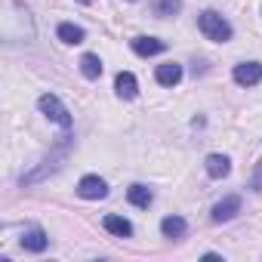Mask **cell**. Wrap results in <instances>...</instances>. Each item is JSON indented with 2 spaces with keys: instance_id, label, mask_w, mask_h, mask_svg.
<instances>
[{
  "instance_id": "6da1fadb",
  "label": "cell",
  "mask_w": 262,
  "mask_h": 262,
  "mask_svg": "<svg viewBox=\"0 0 262 262\" xmlns=\"http://www.w3.org/2000/svg\"><path fill=\"white\" fill-rule=\"evenodd\" d=\"M198 28L204 31V37L207 40H216V43H225L228 37H231V25L219 16V13H213V10H207V13H201V19H198Z\"/></svg>"
},
{
  "instance_id": "7a4b0ae2",
  "label": "cell",
  "mask_w": 262,
  "mask_h": 262,
  "mask_svg": "<svg viewBox=\"0 0 262 262\" xmlns=\"http://www.w3.org/2000/svg\"><path fill=\"white\" fill-rule=\"evenodd\" d=\"M37 108H40V111H43V114H47L50 120H56L59 126H65V129L71 126V114H68V108H65V105H62V102H59L56 96H50V93H47V96H40Z\"/></svg>"
},
{
  "instance_id": "3957f363",
  "label": "cell",
  "mask_w": 262,
  "mask_h": 262,
  "mask_svg": "<svg viewBox=\"0 0 262 262\" xmlns=\"http://www.w3.org/2000/svg\"><path fill=\"white\" fill-rule=\"evenodd\" d=\"M77 194L86 198V201H102V198L108 194V185H105V179H99V176H83L80 185H77Z\"/></svg>"
},
{
  "instance_id": "277c9868",
  "label": "cell",
  "mask_w": 262,
  "mask_h": 262,
  "mask_svg": "<svg viewBox=\"0 0 262 262\" xmlns=\"http://www.w3.org/2000/svg\"><path fill=\"white\" fill-rule=\"evenodd\" d=\"M234 80L241 86H256L262 80V65L259 62H241V65H234Z\"/></svg>"
},
{
  "instance_id": "5b68a950",
  "label": "cell",
  "mask_w": 262,
  "mask_h": 262,
  "mask_svg": "<svg viewBox=\"0 0 262 262\" xmlns=\"http://www.w3.org/2000/svg\"><path fill=\"white\" fill-rule=\"evenodd\" d=\"M241 210V198L237 194H228V198H222L216 207H213V222H228V219H234V213Z\"/></svg>"
},
{
  "instance_id": "8992f818",
  "label": "cell",
  "mask_w": 262,
  "mask_h": 262,
  "mask_svg": "<svg viewBox=\"0 0 262 262\" xmlns=\"http://www.w3.org/2000/svg\"><path fill=\"white\" fill-rule=\"evenodd\" d=\"M155 77H158V83H161V86H176V83L182 80V65H176V62H167V65H158V71H155Z\"/></svg>"
},
{
  "instance_id": "52a82bcc",
  "label": "cell",
  "mask_w": 262,
  "mask_h": 262,
  "mask_svg": "<svg viewBox=\"0 0 262 262\" xmlns=\"http://www.w3.org/2000/svg\"><path fill=\"white\" fill-rule=\"evenodd\" d=\"M114 90H117V96H120V99H133V96H136V90H139V83H136V77L129 74V71H120V74H117V80H114Z\"/></svg>"
},
{
  "instance_id": "ba28073f",
  "label": "cell",
  "mask_w": 262,
  "mask_h": 262,
  "mask_svg": "<svg viewBox=\"0 0 262 262\" xmlns=\"http://www.w3.org/2000/svg\"><path fill=\"white\" fill-rule=\"evenodd\" d=\"M133 53H139V56H158V53H164V40H158V37H136L133 40Z\"/></svg>"
},
{
  "instance_id": "9c48e42d",
  "label": "cell",
  "mask_w": 262,
  "mask_h": 262,
  "mask_svg": "<svg viewBox=\"0 0 262 262\" xmlns=\"http://www.w3.org/2000/svg\"><path fill=\"white\" fill-rule=\"evenodd\" d=\"M47 244H50V237H47L40 228H31L28 234H22V247H25V250H31V253H43V250H47Z\"/></svg>"
},
{
  "instance_id": "30bf717a",
  "label": "cell",
  "mask_w": 262,
  "mask_h": 262,
  "mask_svg": "<svg viewBox=\"0 0 262 262\" xmlns=\"http://www.w3.org/2000/svg\"><path fill=\"white\" fill-rule=\"evenodd\" d=\"M105 231H111L114 237H129V234H133V225H129L123 216H105Z\"/></svg>"
},
{
  "instance_id": "8fae6325",
  "label": "cell",
  "mask_w": 262,
  "mask_h": 262,
  "mask_svg": "<svg viewBox=\"0 0 262 262\" xmlns=\"http://www.w3.org/2000/svg\"><path fill=\"white\" fill-rule=\"evenodd\" d=\"M228 170H231V164H228V158H225V155H210V158H207V173H210L213 179L228 176Z\"/></svg>"
},
{
  "instance_id": "7c38bea8",
  "label": "cell",
  "mask_w": 262,
  "mask_h": 262,
  "mask_svg": "<svg viewBox=\"0 0 262 262\" xmlns=\"http://www.w3.org/2000/svg\"><path fill=\"white\" fill-rule=\"evenodd\" d=\"M126 198H129V204H133V207H148V204L155 201L151 188H145V185H129Z\"/></svg>"
},
{
  "instance_id": "4fadbf2b",
  "label": "cell",
  "mask_w": 262,
  "mask_h": 262,
  "mask_svg": "<svg viewBox=\"0 0 262 262\" xmlns=\"http://www.w3.org/2000/svg\"><path fill=\"white\" fill-rule=\"evenodd\" d=\"M185 219H179V216H167L164 222H161V231H164V237H182L185 234Z\"/></svg>"
},
{
  "instance_id": "5bb4252c",
  "label": "cell",
  "mask_w": 262,
  "mask_h": 262,
  "mask_svg": "<svg viewBox=\"0 0 262 262\" xmlns=\"http://www.w3.org/2000/svg\"><path fill=\"white\" fill-rule=\"evenodd\" d=\"M80 71H83V77L96 80V77L102 74V59H99V56H93V53H86V56L80 59Z\"/></svg>"
},
{
  "instance_id": "9a60e30c",
  "label": "cell",
  "mask_w": 262,
  "mask_h": 262,
  "mask_svg": "<svg viewBox=\"0 0 262 262\" xmlns=\"http://www.w3.org/2000/svg\"><path fill=\"white\" fill-rule=\"evenodd\" d=\"M59 40H65V43H83V28H77L71 22H62L59 25Z\"/></svg>"
},
{
  "instance_id": "2e32d148",
  "label": "cell",
  "mask_w": 262,
  "mask_h": 262,
  "mask_svg": "<svg viewBox=\"0 0 262 262\" xmlns=\"http://www.w3.org/2000/svg\"><path fill=\"white\" fill-rule=\"evenodd\" d=\"M179 7H182L179 0H155V13H158V16H164V19H167V16H173V13H179Z\"/></svg>"
},
{
  "instance_id": "e0dca14e",
  "label": "cell",
  "mask_w": 262,
  "mask_h": 262,
  "mask_svg": "<svg viewBox=\"0 0 262 262\" xmlns=\"http://www.w3.org/2000/svg\"><path fill=\"white\" fill-rule=\"evenodd\" d=\"M253 188H262V170H259V176L253 179Z\"/></svg>"
},
{
  "instance_id": "ac0fdd59",
  "label": "cell",
  "mask_w": 262,
  "mask_h": 262,
  "mask_svg": "<svg viewBox=\"0 0 262 262\" xmlns=\"http://www.w3.org/2000/svg\"><path fill=\"white\" fill-rule=\"evenodd\" d=\"M80 4H90V0H80Z\"/></svg>"
}]
</instances>
